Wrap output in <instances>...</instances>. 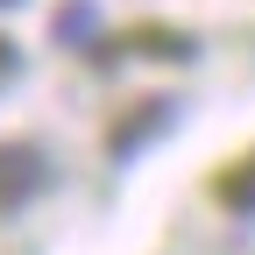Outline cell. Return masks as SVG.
I'll use <instances>...</instances> for the list:
<instances>
[{
	"label": "cell",
	"mask_w": 255,
	"mask_h": 255,
	"mask_svg": "<svg viewBox=\"0 0 255 255\" xmlns=\"http://www.w3.org/2000/svg\"><path fill=\"white\" fill-rule=\"evenodd\" d=\"M121 50H135V57H156V64H191L199 57V43L184 36V28H163V21H142V28H128Z\"/></svg>",
	"instance_id": "2"
},
{
	"label": "cell",
	"mask_w": 255,
	"mask_h": 255,
	"mask_svg": "<svg viewBox=\"0 0 255 255\" xmlns=\"http://www.w3.org/2000/svg\"><path fill=\"white\" fill-rule=\"evenodd\" d=\"M43 184H50L43 149H28V142H0V206H28Z\"/></svg>",
	"instance_id": "1"
},
{
	"label": "cell",
	"mask_w": 255,
	"mask_h": 255,
	"mask_svg": "<svg viewBox=\"0 0 255 255\" xmlns=\"http://www.w3.org/2000/svg\"><path fill=\"white\" fill-rule=\"evenodd\" d=\"M163 121H170V100H135V121H121L114 135H107V149H114V156H128L135 142H149Z\"/></svg>",
	"instance_id": "3"
},
{
	"label": "cell",
	"mask_w": 255,
	"mask_h": 255,
	"mask_svg": "<svg viewBox=\"0 0 255 255\" xmlns=\"http://www.w3.org/2000/svg\"><path fill=\"white\" fill-rule=\"evenodd\" d=\"M85 28H92V14H85V7H64V14H57V36H71V43H78Z\"/></svg>",
	"instance_id": "5"
},
{
	"label": "cell",
	"mask_w": 255,
	"mask_h": 255,
	"mask_svg": "<svg viewBox=\"0 0 255 255\" xmlns=\"http://www.w3.org/2000/svg\"><path fill=\"white\" fill-rule=\"evenodd\" d=\"M21 71V57H14V43H0V78H14Z\"/></svg>",
	"instance_id": "6"
},
{
	"label": "cell",
	"mask_w": 255,
	"mask_h": 255,
	"mask_svg": "<svg viewBox=\"0 0 255 255\" xmlns=\"http://www.w3.org/2000/svg\"><path fill=\"white\" fill-rule=\"evenodd\" d=\"M0 7H14V0H0Z\"/></svg>",
	"instance_id": "7"
},
{
	"label": "cell",
	"mask_w": 255,
	"mask_h": 255,
	"mask_svg": "<svg viewBox=\"0 0 255 255\" xmlns=\"http://www.w3.org/2000/svg\"><path fill=\"white\" fill-rule=\"evenodd\" d=\"M220 199H227L234 213H255V156H248L241 170H227V177H220Z\"/></svg>",
	"instance_id": "4"
}]
</instances>
